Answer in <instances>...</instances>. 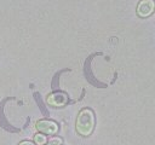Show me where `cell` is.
<instances>
[{
	"label": "cell",
	"instance_id": "cell-3",
	"mask_svg": "<svg viewBox=\"0 0 155 145\" xmlns=\"http://www.w3.org/2000/svg\"><path fill=\"white\" fill-rule=\"evenodd\" d=\"M155 11V1L154 0H140L137 5V14L142 18L150 16Z\"/></svg>",
	"mask_w": 155,
	"mask_h": 145
},
{
	"label": "cell",
	"instance_id": "cell-1",
	"mask_svg": "<svg viewBox=\"0 0 155 145\" xmlns=\"http://www.w3.org/2000/svg\"><path fill=\"white\" fill-rule=\"evenodd\" d=\"M76 132L82 135L87 137L93 132L94 128V114L91 109H82L76 118V124H75Z\"/></svg>",
	"mask_w": 155,
	"mask_h": 145
},
{
	"label": "cell",
	"instance_id": "cell-5",
	"mask_svg": "<svg viewBox=\"0 0 155 145\" xmlns=\"http://www.w3.org/2000/svg\"><path fill=\"white\" fill-rule=\"evenodd\" d=\"M46 141H47V138H46L45 134H42V133H38V134L34 135V143H35L36 145H45Z\"/></svg>",
	"mask_w": 155,
	"mask_h": 145
},
{
	"label": "cell",
	"instance_id": "cell-6",
	"mask_svg": "<svg viewBox=\"0 0 155 145\" xmlns=\"http://www.w3.org/2000/svg\"><path fill=\"white\" fill-rule=\"evenodd\" d=\"M48 145H62V139L58 137H54L48 140Z\"/></svg>",
	"mask_w": 155,
	"mask_h": 145
},
{
	"label": "cell",
	"instance_id": "cell-4",
	"mask_svg": "<svg viewBox=\"0 0 155 145\" xmlns=\"http://www.w3.org/2000/svg\"><path fill=\"white\" fill-rule=\"evenodd\" d=\"M47 103L52 106H63L68 103V97L63 92H54L48 95Z\"/></svg>",
	"mask_w": 155,
	"mask_h": 145
},
{
	"label": "cell",
	"instance_id": "cell-2",
	"mask_svg": "<svg viewBox=\"0 0 155 145\" xmlns=\"http://www.w3.org/2000/svg\"><path fill=\"white\" fill-rule=\"evenodd\" d=\"M36 129L42 134L53 135L58 132V124L51 120H40L36 122Z\"/></svg>",
	"mask_w": 155,
	"mask_h": 145
},
{
	"label": "cell",
	"instance_id": "cell-7",
	"mask_svg": "<svg viewBox=\"0 0 155 145\" xmlns=\"http://www.w3.org/2000/svg\"><path fill=\"white\" fill-rule=\"evenodd\" d=\"M18 145H35V144L31 143V141H29V140H23V141H21Z\"/></svg>",
	"mask_w": 155,
	"mask_h": 145
}]
</instances>
